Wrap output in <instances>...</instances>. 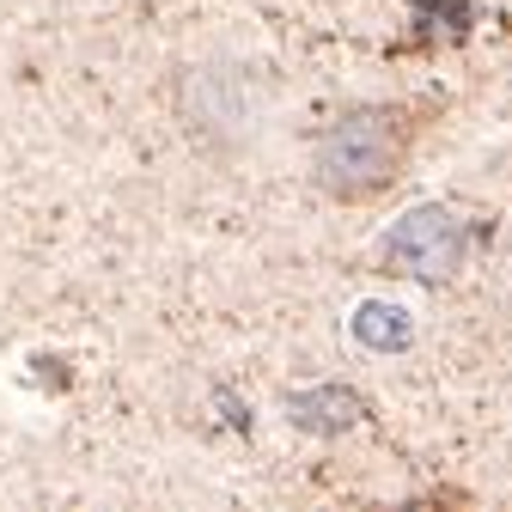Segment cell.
Here are the masks:
<instances>
[{
    "label": "cell",
    "instance_id": "1",
    "mask_svg": "<svg viewBox=\"0 0 512 512\" xmlns=\"http://www.w3.org/2000/svg\"><path fill=\"white\" fill-rule=\"evenodd\" d=\"M439 116L433 98H372V104H348L342 116L324 122V135L311 147V171L317 189L330 202H378L403 183L427 122Z\"/></svg>",
    "mask_w": 512,
    "mask_h": 512
},
{
    "label": "cell",
    "instance_id": "2",
    "mask_svg": "<svg viewBox=\"0 0 512 512\" xmlns=\"http://www.w3.org/2000/svg\"><path fill=\"white\" fill-rule=\"evenodd\" d=\"M488 238H494V214H476L464 202H421L378 238V263H384V275L445 281V275H458Z\"/></svg>",
    "mask_w": 512,
    "mask_h": 512
},
{
    "label": "cell",
    "instance_id": "3",
    "mask_svg": "<svg viewBox=\"0 0 512 512\" xmlns=\"http://www.w3.org/2000/svg\"><path fill=\"white\" fill-rule=\"evenodd\" d=\"M183 122L202 141H214V135L250 141V122H256L250 74L244 68H189L183 74Z\"/></svg>",
    "mask_w": 512,
    "mask_h": 512
},
{
    "label": "cell",
    "instance_id": "4",
    "mask_svg": "<svg viewBox=\"0 0 512 512\" xmlns=\"http://www.w3.org/2000/svg\"><path fill=\"white\" fill-rule=\"evenodd\" d=\"M287 409H293V421H299V427H311V433H342V427H354V421L366 415V403H360L354 391H342V384L305 391V397H293Z\"/></svg>",
    "mask_w": 512,
    "mask_h": 512
},
{
    "label": "cell",
    "instance_id": "5",
    "mask_svg": "<svg viewBox=\"0 0 512 512\" xmlns=\"http://www.w3.org/2000/svg\"><path fill=\"white\" fill-rule=\"evenodd\" d=\"M354 330H360L366 348H403V342H409V317H403L397 305H366V311L354 317Z\"/></svg>",
    "mask_w": 512,
    "mask_h": 512
}]
</instances>
